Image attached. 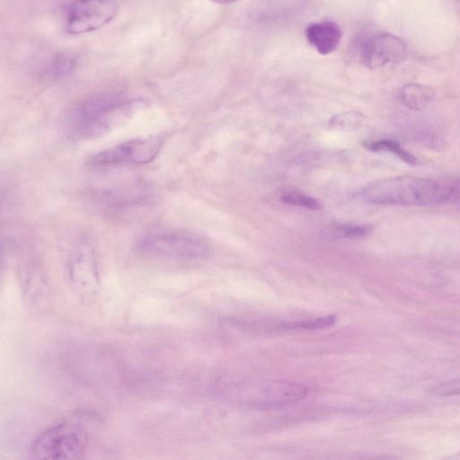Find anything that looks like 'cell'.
Returning a JSON list of instances; mask_svg holds the SVG:
<instances>
[{
  "mask_svg": "<svg viewBox=\"0 0 460 460\" xmlns=\"http://www.w3.org/2000/svg\"><path fill=\"white\" fill-rule=\"evenodd\" d=\"M146 257L178 263H194L209 255L207 244L199 237L178 231H158L144 235L137 244Z\"/></svg>",
  "mask_w": 460,
  "mask_h": 460,
  "instance_id": "3",
  "label": "cell"
},
{
  "mask_svg": "<svg viewBox=\"0 0 460 460\" xmlns=\"http://www.w3.org/2000/svg\"><path fill=\"white\" fill-rule=\"evenodd\" d=\"M164 144L161 135L124 141L111 148L102 150L89 160L93 167H106L118 164H146L153 162Z\"/></svg>",
  "mask_w": 460,
  "mask_h": 460,
  "instance_id": "6",
  "label": "cell"
},
{
  "mask_svg": "<svg viewBox=\"0 0 460 460\" xmlns=\"http://www.w3.org/2000/svg\"><path fill=\"white\" fill-rule=\"evenodd\" d=\"M431 392L439 396L458 395L460 394V378L437 384L431 388Z\"/></svg>",
  "mask_w": 460,
  "mask_h": 460,
  "instance_id": "17",
  "label": "cell"
},
{
  "mask_svg": "<svg viewBox=\"0 0 460 460\" xmlns=\"http://www.w3.org/2000/svg\"><path fill=\"white\" fill-rule=\"evenodd\" d=\"M305 35L308 43L322 55L333 52L339 46L342 31L340 25L331 20L309 23Z\"/></svg>",
  "mask_w": 460,
  "mask_h": 460,
  "instance_id": "10",
  "label": "cell"
},
{
  "mask_svg": "<svg viewBox=\"0 0 460 460\" xmlns=\"http://www.w3.org/2000/svg\"><path fill=\"white\" fill-rule=\"evenodd\" d=\"M85 431L71 422L55 424L39 434L28 451V456L39 460H72L85 451Z\"/></svg>",
  "mask_w": 460,
  "mask_h": 460,
  "instance_id": "4",
  "label": "cell"
},
{
  "mask_svg": "<svg viewBox=\"0 0 460 460\" xmlns=\"http://www.w3.org/2000/svg\"><path fill=\"white\" fill-rule=\"evenodd\" d=\"M371 231L368 226L353 224H333L329 234L335 238L357 239L367 235Z\"/></svg>",
  "mask_w": 460,
  "mask_h": 460,
  "instance_id": "13",
  "label": "cell"
},
{
  "mask_svg": "<svg viewBox=\"0 0 460 460\" xmlns=\"http://www.w3.org/2000/svg\"><path fill=\"white\" fill-rule=\"evenodd\" d=\"M280 198L283 202L292 206L306 208L312 210L321 209V204L315 199L299 192H284Z\"/></svg>",
  "mask_w": 460,
  "mask_h": 460,
  "instance_id": "15",
  "label": "cell"
},
{
  "mask_svg": "<svg viewBox=\"0 0 460 460\" xmlns=\"http://www.w3.org/2000/svg\"><path fill=\"white\" fill-rule=\"evenodd\" d=\"M362 199L376 205L434 206L458 201L456 183L416 176H394L372 183Z\"/></svg>",
  "mask_w": 460,
  "mask_h": 460,
  "instance_id": "1",
  "label": "cell"
},
{
  "mask_svg": "<svg viewBox=\"0 0 460 460\" xmlns=\"http://www.w3.org/2000/svg\"><path fill=\"white\" fill-rule=\"evenodd\" d=\"M366 147L372 151L389 152L399 157L402 161L413 164L416 163V158L405 149H403L399 143L392 139H379L369 142L365 145Z\"/></svg>",
  "mask_w": 460,
  "mask_h": 460,
  "instance_id": "12",
  "label": "cell"
},
{
  "mask_svg": "<svg viewBox=\"0 0 460 460\" xmlns=\"http://www.w3.org/2000/svg\"><path fill=\"white\" fill-rule=\"evenodd\" d=\"M435 97L432 88L420 84H407L401 90V99L411 110L420 111L426 108Z\"/></svg>",
  "mask_w": 460,
  "mask_h": 460,
  "instance_id": "11",
  "label": "cell"
},
{
  "mask_svg": "<svg viewBox=\"0 0 460 460\" xmlns=\"http://www.w3.org/2000/svg\"><path fill=\"white\" fill-rule=\"evenodd\" d=\"M75 66V59L71 56L64 54L53 62L52 73L58 78L65 77L74 70Z\"/></svg>",
  "mask_w": 460,
  "mask_h": 460,
  "instance_id": "16",
  "label": "cell"
},
{
  "mask_svg": "<svg viewBox=\"0 0 460 460\" xmlns=\"http://www.w3.org/2000/svg\"><path fill=\"white\" fill-rule=\"evenodd\" d=\"M336 323V315L330 314L323 317L315 318L313 320H304L298 322L284 323L281 324L282 329L295 330V329H306L316 330L323 329L333 325Z\"/></svg>",
  "mask_w": 460,
  "mask_h": 460,
  "instance_id": "14",
  "label": "cell"
},
{
  "mask_svg": "<svg viewBox=\"0 0 460 460\" xmlns=\"http://www.w3.org/2000/svg\"><path fill=\"white\" fill-rule=\"evenodd\" d=\"M357 49L359 60L370 69L397 64L407 57L404 42L395 35L382 31L364 33Z\"/></svg>",
  "mask_w": 460,
  "mask_h": 460,
  "instance_id": "7",
  "label": "cell"
},
{
  "mask_svg": "<svg viewBox=\"0 0 460 460\" xmlns=\"http://www.w3.org/2000/svg\"><path fill=\"white\" fill-rule=\"evenodd\" d=\"M115 0H73L66 9V30L77 35L98 30L117 14Z\"/></svg>",
  "mask_w": 460,
  "mask_h": 460,
  "instance_id": "8",
  "label": "cell"
},
{
  "mask_svg": "<svg viewBox=\"0 0 460 460\" xmlns=\"http://www.w3.org/2000/svg\"><path fill=\"white\" fill-rule=\"evenodd\" d=\"M143 104L140 99L113 94L93 97L71 111L67 117L69 132L84 140L102 137L128 120Z\"/></svg>",
  "mask_w": 460,
  "mask_h": 460,
  "instance_id": "2",
  "label": "cell"
},
{
  "mask_svg": "<svg viewBox=\"0 0 460 460\" xmlns=\"http://www.w3.org/2000/svg\"><path fill=\"white\" fill-rule=\"evenodd\" d=\"M72 288L84 298H92L100 288V276L94 251L88 243H81L72 252L67 263Z\"/></svg>",
  "mask_w": 460,
  "mask_h": 460,
  "instance_id": "9",
  "label": "cell"
},
{
  "mask_svg": "<svg viewBox=\"0 0 460 460\" xmlns=\"http://www.w3.org/2000/svg\"><path fill=\"white\" fill-rule=\"evenodd\" d=\"M211 1L217 3V4H230V3L235 2L237 0H211Z\"/></svg>",
  "mask_w": 460,
  "mask_h": 460,
  "instance_id": "18",
  "label": "cell"
},
{
  "mask_svg": "<svg viewBox=\"0 0 460 460\" xmlns=\"http://www.w3.org/2000/svg\"><path fill=\"white\" fill-rule=\"evenodd\" d=\"M229 397L242 404L256 409L282 407L305 398L306 386L289 381L244 383L226 388Z\"/></svg>",
  "mask_w": 460,
  "mask_h": 460,
  "instance_id": "5",
  "label": "cell"
}]
</instances>
